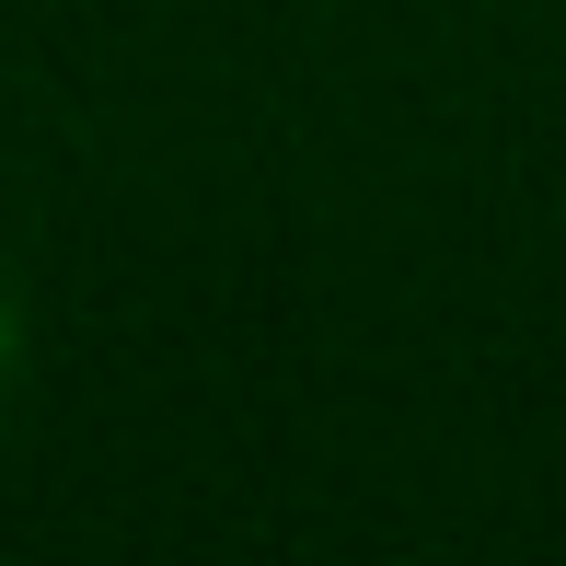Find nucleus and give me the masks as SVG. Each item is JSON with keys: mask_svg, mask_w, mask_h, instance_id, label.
<instances>
[{"mask_svg": "<svg viewBox=\"0 0 566 566\" xmlns=\"http://www.w3.org/2000/svg\"><path fill=\"white\" fill-rule=\"evenodd\" d=\"M12 347H23V324H12V290H0V381H12Z\"/></svg>", "mask_w": 566, "mask_h": 566, "instance_id": "obj_1", "label": "nucleus"}]
</instances>
